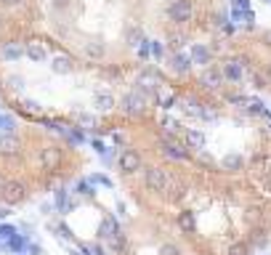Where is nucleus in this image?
<instances>
[{"label":"nucleus","instance_id":"f8f14e48","mask_svg":"<svg viewBox=\"0 0 271 255\" xmlns=\"http://www.w3.org/2000/svg\"><path fill=\"white\" fill-rule=\"evenodd\" d=\"M189 59H191V64H202V67H207V64H210V59H213V53H210V48H207L205 43H194V45H191Z\"/></svg>","mask_w":271,"mask_h":255},{"label":"nucleus","instance_id":"58836bf2","mask_svg":"<svg viewBox=\"0 0 271 255\" xmlns=\"http://www.w3.org/2000/svg\"><path fill=\"white\" fill-rule=\"evenodd\" d=\"M184 112H186V115H191V117H197V112H200V101H197V99H186L184 101Z\"/></svg>","mask_w":271,"mask_h":255},{"label":"nucleus","instance_id":"13d9d810","mask_svg":"<svg viewBox=\"0 0 271 255\" xmlns=\"http://www.w3.org/2000/svg\"><path fill=\"white\" fill-rule=\"evenodd\" d=\"M269 3H271V0H269Z\"/></svg>","mask_w":271,"mask_h":255},{"label":"nucleus","instance_id":"4be33fe9","mask_svg":"<svg viewBox=\"0 0 271 255\" xmlns=\"http://www.w3.org/2000/svg\"><path fill=\"white\" fill-rule=\"evenodd\" d=\"M21 56H24V48L19 43H3V48H0V59L5 61H19Z\"/></svg>","mask_w":271,"mask_h":255},{"label":"nucleus","instance_id":"1a4fd4ad","mask_svg":"<svg viewBox=\"0 0 271 255\" xmlns=\"http://www.w3.org/2000/svg\"><path fill=\"white\" fill-rule=\"evenodd\" d=\"M200 83L205 85L207 90H218V88H223V72L221 69H216V67H207V69H202V75H200Z\"/></svg>","mask_w":271,"mask_h":255},{"label":"nucleus","instance_id":"f03ea898","mask_svg":"<svg viewBox=\"0 0 271 255\" xmlns=\"http://www.w3.org/2000/svg\"><path fill=\"white\" fill-rule=\"evenodd\" d=\"M27 184H21V181H5L3 189H0V200L5 202V205H19V202L27 200Z\"/></svg>","mask_w":271,"mask_h":255},{"label":"nucleus","instance_id":"4d7b16f0","mask_svg":"<svg viewBox=\"0 0 271 255\" xmlns=\"http://www.w3.org/2000/svg\"><path fill=\"white\" fill-rule=\"evenodd\" d=\"M0 250H3V242H0Z\"/></svg>","mask_w":271,"mask_h":255},{"label":"nucleus","instance_id":"aec40b11","mask_svg":"<svg viewBox=\"0 0 271 255\" xmlns=\"http://www.w3.org/2000/svg\"><path fill=\"white\" fill-rule=\"evenodd\" d=\"M93 106H96L99 112H109V109H115V96L106 93V90H96V93H93Z\"/></svg>","mask_w":271,"mask_h":255},{"label":"nucleus","instance_id":"5701e85b","mask_svg":"<svg viewBox=\"0 0 271 255\" xmlns=\"http://www.w3.org/2000/svg\"><path fill=\"white\" fill-rule=\"evenodd\" d=\"M51 69H53L56 75H69V72L75 69V64H72L69 56H53V59H51Z\"/></svg>","mask_w":271,"mask_h":255},{"label":"nucleus","instance_id":"e433bc0d","mask_svg":"<svg viewBox=\"0 0 271 255\" xmlns=\"http://www.w3.org/2000/svg\"><path fill=\"white\" fill-rule=\"evenodd\" d=\"M21 109H24L27 115H32V117H37V115H40V104H37V101H32V99L21 101Z\"/></svg>","mask_w":271,"mask_h":255},{"label":"nucleus","instance_id":"864d4df0","mask_svg":"<svg viewBox=\"0 0 271 255\" xmlns=\"http://www.w3.org/2000/svg\"><path fill=\"white\" fill-rule=\"evenodd\" d=\"M3 184H5V178H3V175H0V189H3Z\"/></svg>","mask_w":271,"mask_h":255},{"label":"nucleus","instance_id":"09e8293b","mask_svg":"<svg viewBox=\"0 0 271 255\" xmlns=\"http://www.w3.org/2000/svg\"><path fill=\"white\" fill-rule=\"evenodd\" d=\"M24 0H0V5H5V8H14V5H21Z\"/></svg>","mask_w":271,"mask_h":255},{"label":"nucleus","instance_id":"bb28decb","mask_svg":"<svg viewBox=\"0 0 271 255\" xmlns=\"http://www.w3.org/2000/svg\"><path fill=\"white\" fill-rule=\"evenodd\" d=\"M75 194H80V197H88V200H93V197H96V186L90 184L88 178H80V181H77V186H75Z\"/></svg>","mask_w":271,"mask_h":255},{"label":"nucleus","instance_id":"6ab92c4d","mask_svg":"<svg viewBox=\"0 0 271 255\" xmlns=\"http://www.w3.org/2000/svg\"><path fill=\"white\" fill-rule=\"evenodd\" d=\"M170 69L176 72V75H186V72L191 69V59L186 53H181V51H176V53L170 56Z\"/></svg>","mask_w":271,"mask_h":255},{"label":"nucleus","instance_id":"c85d7f7f","mask_svg":"<svg viewBox=\"0 0 271 255\" xmlns=\"http://www.w3.org/2000/svg\"><path fill=\"white\" fill-rule=\"evenodd\" d=\"M109 250H112V255H120L125 250V234H122V231H117V234L109 239Z\"/></svg>","mask_w":271,"mask_h":255},{"label":"nucleus","instance_id":"8fccbe9b","mask_svg":"<svg viewBox=\"0 0 271 255\" xmlns=\"http://www.w3.org/2000/svg\"><path fill=\"white\" fill-rule=\"evenodd\" d=\"M255 245L261 247V250H266V247H269V239H266V237H255Z\"/></svg>","mask_w":271,"mask_h":255},{"label":"nucleus","instance_id":"a19ab883","mask_svg":"<svg viewBox=\"0 0 271 255\" xmlns=\"http://www.w3.org/2000/svg\"><path fill=\"white\" fill-rule=\"evenodd\" d=\"M157 255H181L178 245H173V242H165V245H160V253Z\"/></svg>","mask_w":271,"mask_h":255},{"label":"nucleus","instance_id":"20e7f679","mask_svg":"<svg viewBox=\"0 0 271 255\" xmlns=\"http://www.w3.org/2000/svg\"><path fill=\"white\" fill-rule=\"evenodd\" d=\"M168 16H170V21H176V24H186V21H191V16H194V3H191V0H173V3L168 5Z\"/></svg>","mask_w":271,"mask_h":255},{"label":"nucleus","instance_id":"f704fd0d","mask_svg":"<svg viewBox=\"0 0 271 255\" xmlns=\"http://www.w3.org/2000/svg\"><path fill=\"white\" fill-rule=\"evenodd\" d=\"M85 56H90V59H101V56H104V45L101 43H88L85 45Z\"/></svg>","mask_w":271,"mask_h":255},{"label":"nucleus","instance_id":"ea45409f","mask_svg":"<svg viewBox=\"0 0 271 255\" xmlns=\"http://www.w3.org/2000/svg\"><path fill=\"white\" fill-rule=\"evenodd\" d=\"M80 255H104V250H101V245H85V242H83Z\"/></svg>","mask_w":271,"mask_h":255},{"label":"nucleus","instance_id":"39448f33","mask_svg":"<svg viewBox=\"0 0 271 255\" xmlns=\"http://www.w3.org/2000/svg\"><path fill=\"white\" fill-rule=\"evenodd\" d=\"M160 144H162V154H165L168 160H173V162H186L191 157L189 149H186L178 138H162L160 136Z\"/></svg>","mask_w":271,"mask_h":255},{"label":"nucleus","instance_id":"c9c22d12","mask_svg":"<svg viewBox=\"0 0 271 255\" xmlns=\"http://www.w3.org/2000/svg\"><path fill=\"white\" fill-rule=\"evenodd\" d=\"M14 234H19V229H16L14 223H0V242L11 239Z\"/></svg>","mask_w":271,"mask_h":255},{"label":"nucleus","instance_id":"f3484780","mask_svg":"<svg viewBox=\"0 0 271 255\" xmlns=\"http://www.w3.org/2000/svg\"><path fill=\"white\" fill-rule=\"evenodd\" d=\"M27 247H30V237H24V234H14L11 239L3 242V250H8V253H27Z\"/></svg>","mask_w":271,"mask_h":255},{"label":"nucleus","instance_id":"c756f323","mask_svg":"<svg viewBox=\"0 0 271 255\" xmlns=\"http://www.w3.org/2000/svg\"><path fill=\"white\" fill-rule=\"evenodd\" d=\"M194 162H197V165H202V168H210V170H216V168H218V162H216V160H213V157H210V154H207V152H205V149H200V152H197Z\"/></svg>","mask_w":271,"mask_h":255},{"label":"nucleus","instance_id":"603ef678","mask_svg":"<svg viewBox=\"0 0 271 255\" xmlns=\"http://www.w3.org/2000/svg\"><path fill=\"white\" fill-rule=\"evenodd\" d=\"M67 3H69V0H53V8H64Z\"/></svg>","mask_w":271,"mask_h":255},{"label":"nucleus","instance_id":"6e6552de","mask_svg":"<svg viewBox=\"0 0 271 255\" xmlns=\"http://www.w3.org/2000/svg\"><path fill=\"white\" fill-rule=\"evenodd\" d=\"M21 141L16 133H0V157H19Z\"/></svg>","mask_w":271,"mask_h":255},{"label":"nucleus","instance_id":"2eb2a0df","mask_svg":"<svg viewBox=\"0 0 271 255\" xmlns=\"http://www.w3.org/2000/svg\"><path fill=\"white\" fill-rule=\"evenodd\" d=\"M117 231H120V221H117L115 215H106L99 223V239H112Z\"/></svg>","mask_w":271,"mask_h":255},{"label":"nucleus","instance_id":"7c9ffc66","mask_svg":"<svg viewBox=\"0 0 271 255\" xmlns=\"http://www.w3.org/2000/svg\"><path fill=\"white\" fill-rule=\"evenodd\" d=\"M88 181L93 186H106V189H112V186H115V184H112V178H109V175H104V173H90Z\"/></svg>","mask_w":271,"mask_h":255},{"label":"nucleus","instance_id":"9d476101","mask_svg":"<svg viewBox=\"0 0 271 255\" xmlns=\"http://www.w3.org/2000/svg\"><path fill=\"white\" fill-rule=\"evenodd\" d=\"M218 168L226 170V173H239V170L245 168V157H242L239 152H229V154H223V157H221Z\"/></svg>","mask_w":271,"mask_h":255},{"label":"nucleus","instance_id":"72a5a7b5","mask_svg":"<svg viewBox=\"0 0 271 255\" xmlns=\"http://www.w3.org/2000/svg\"><path fill=\"white\" fill-rule=\"evenodd\" d=\"M149 56L154 61H160L162 56H165V45H162L160 40H149Z\"/></svg>","mask_w":271,"mask_h":255},{"label":"nucleus","instance_id":"2f4dec72","mask_svg":"<svg viewBox=\"0 0 271 255\" xmlns=\"http://www.w3.org/2000/svg\"><path fill=\"white\" fill-rule=\"evenodd\" d=\"M144 40H146V37H144V30H141V27H136V30L128 32V45H131V48H138Z\"/></svg>","mask_w":271,"mask_h":255},{"label":"nucleus","instance_id":"412c9836","mask_svg":"<svg viewBox=\"0 0 271 255\" xmlns=\"http://www.w3.org/2000/svg\"><path fill=\"white\" fill-rule=\"evenodd\" d=\"M162 194H168V200H181V197L186 194L184 181H178V178H173V175H168V186H165V191H162Z\"/></svg>","mask_w":271,"mask_h":255},{"label":"nucleus","instance_id":"c03bdc74","mask_svg":"<svg viewBox=\"0 0 271 255\" xmlns=\"http://www.w3.org/2000/svg\"><path fill=\"white\" fill-rule=\"evenodd\" d=\"M234 11H250V0H234Z\"/></svg>","mask_w":271,"mask_h":255},{"label":"nucleus","instance_id":"a18cd8bd","mask_svg":"<svg viewBox=\"0 0 271 255\" xmlns=\"http://www.w3.org/2000/svg\"><path fill=\"white\" fill-rule=\"evenodd\" d=\"M138 56H141V59H144V61L149 59V40H144V43L138 45Z\"/></svg>","mask_w":271,"mask_h":255},{"label":"nucleus","instance_id":"cd10ccee","mask_svg":"<svg viewBox=\"0 0 271 255\" xmlns=\"http://www.w3.org/2000/svg\"><path fill=\"white\" fill-rule=\"evenodd\" d=\"M75 120H77V128H80V130H96V125H99L96 115H85V112H80Z\"/></svg>","mask_w":271,"mask_h":255},{"label":"nucleus","instance_id":"37998d69","mask_svg":"<svg viewBox=\"0 0 271 255\" xmlns=\"http://www.w3.org/2000/svg\"><path fill=\"white\" fill-rule=\"evenodd\" d=\"M56 231H59V237H64V239H72V237H75V234L69 231V226H67V223H59V226H56Z\"/></svg>","mask_w":271,"mask_h":255},{"label":"nucleus","instance_id":"4468645a","mask_svg":"<svg viewBox=\"0 0 271 255\" xmlns=\"http://www.w3.org/2000/svg\"><path fill=\"white\" fill-rule=\"evenodd\" d=\"M24 56L30 61H35V64H43L45 59H48V51L43 48V43H37V40H30L24 45Z\"/></svg>","mask_w":271,"mask_h":255},{"label":"nucleus","instance_id":"6e6d98bb","mask_svg":"<svg viewBox=\"0 0 271 255\" xmlns=\"http://www.w3.org/2000/svg\"><path fill=\"white\" fill-rule=\"evenodd\" d=\"M14 255H27V253H14Z\"/></svg>","mask_w":271,"mask_h":255},{"label":"nucleus","instance_id":"dca6fc26","mask_svg":"<svg viewBox=\"0 0 271 255\" xmlns=\"http://www.w3.org/2000/svg\"><path fill=\"white\" fill-rule=\"evenodd\" d=\"M160 128H162V138H178L184 133V125H181L176 117H162Z\"/></svg>","mask_w":271,"mask_h":255},{"label":"nucleus","instance_id":"4c0bfd02","mask_svg":"<svg viewBox=\"0 0 271 255\" xmlns=\"http://www.w3.org/2000/svg\"><path fill=\"white\" fill-rule=\"evenodd\" d=\"M229 255H250V245H245V242H234V245L229 247Z\"/></svg>","mask_w":271,"mask_h":255},{"label":"nucleus","instance_id":"5fc2aeb1","mask_svg":"<svg viewBox=\"0 0 271 255\" xmlns=\"http://www.w3.org/2000/svg\"><path fill=\"white\" fill-rule=\"evenodd\" d=\"M269 80H271V64H269Z\"/></svg>","mask_w":271,"mask_h":255},{"label":"nucleus","instance_id":"3c124183","mask_svg":"<svg viewBox=\"0 0 271 255\" xmlns=\"http://www.w3.org/2000/svg\"><path fill=\"white\" fill-rule=\"evenodd\" d=\"M184 45H186V37H173V48H184Z\"/></svg>","mask_w":271,"mask_h":255},{"label":"nucleus","instance_id":"b1692460","mask_svg":"<svg viewBox=\"0 0 271 255\" xmlns=\"http://www.w3.org/2000/svg\"><path fill=\"white\" fill-rule=\"evenodd\" d=\"M197 117H200V120H207V122L218 120V106L207 104V101H200V112H197Z\"/></svg>","mask_w":271,"mask_h":255},{"label":"nucleus","instance_id":"0eeeda50","mask_svg":"<svg viewBox=\"0 0 271 255\" xmlns=\"http://www.w3.org/2000/svg\"><path fill=\"white\" fill-rule=\"evenodd\" d=\"M117 168H120L122 175H133L136 170L141 168V154L136 149H125L120 152V157H117Z\"/></svg>","mask_w":271,"mask_h":255},{"label":"nucleus","instance_id":"7ed1b4c3","mask_svg":"<svg viewBox=\"0 0 271 255\" xmlns=\"http://www.w3.org/2000/svg\"><path fill=\"white\" fill-rule=\"evenodd\" d=\"M144 186L154 194H162L168 186V170L165 168H157V165H149L144 170Z\"/></svg>","mask_w":271,"mask_h":255},{"label":"nucleus","instance_id":"9b49d317","mask_svg":"<svg viewBox=\"0 0 271 255\" xmlns=\"http://www.w3.org/2000/svg\"><path fill=\"white\" fill-rule=\"evenodd\" d=\"M221 72H223V80H229V83H242V77H245V64H242V59H231Z\"/></svg>","mask_w":271,"mask_h":255},{"label":"nucleus","instance_id":"a211bd4d","mask_svg":"<svg viewBox=\"0 0 271 255\" xmlns=\"http://www.w3.org/2000/svg\"><path fill=\"white\" fill-rule=\"evenodd\" d=\"M176 223H178V229L184 231V234H194V229H197V218H194L191 210H181L176 215Z\"/></svg>","mask_w":271,"mask_h":255},{"label":"nucleus","instance_id":"de8ad7c7","mask_svg":"<svg viewBox=\"0 0 271 255\" xmlns=\"http://www.w3.org/2000/svg\"><path fill=\"white\" fill-rule=\"evenodd\" d=\"M253 24H255V14L250 8V11H245V27H253Z\"/></svg>","mask_w":271,"mask_h":255},{"label":"nucleus","instance_id":"f257e3e1","mask_svg":"<svg viewBox=\"0 0 271 255\" xmlns=\"http://www.w3.org/2000/svg\"><path fill=\"white\" fill-rule=\"evenodd\" d=\"M61 165H64V149L56 144H48L40 149V168L45 173H59Z\"/></svg>","mask_w":271,"mask_h":255},{"label":"nucleus","instance_id":"473e14b6","mask_svg":"<svg viewBox=\"0 0 271 255\" xmlns=\"http://www.w3.org/2000/svg\"><path fill=\"white\" fill-rule=\"evenodd\" d=\"M14 130H16L14 115H0V133H14Z\"/></svg>","mask_w":271,"mask_h":255},{"label":"nucleus","instance_id":"79ce46f5","mask_svg":"<svg viewBox=\"0 0 271 255\" xmlns=\"http://www.w3.org/2000/svg\"><path fill=\"white\" fill-rule=\"evenodd\" d=\"M90 146H93V152H96V154H104V152H106V146H104V141H99V138H90Z\"/></svg>","mask_w":271,"mask_h":255},{"label":"nucleus","instance_id":"49530a36","mask_svg":"<svg viewBox=\"0 0 271 255\" xmlns=\"http://www.w3.org/2000/svg\"><path fill=\"white\" fill-rule=\"evenodd\" d=\"M8 85L14 90H21V88H24V80H21V77H8Z\"/></svg>","mask_w":271,"mask_h":255},{"label":"nucleus","instance_id":"ddd939ff","mask_svg":"<svg viewBox=\"0 0 271 255\" xmlns=\"http://www.w3.org/2000/svg\"><path fill=\"white\" fill-rule=\"evenodd\" d=\"M184 146H186V149L200 152L202 146H205V133H202V130H197V128L184 130Z\"/></svg>","mask_w":271,"mask_h":255},{"label":"nucleus","instance_id":"a878e982","mask_svg":"<svg viewBox=\"0 0 271 255\" xmlns=\"http://www.w3.org/2000/svg\"><path fill=\"white\" fill-rule=\"evenodd\" d=\"M64 138H67V144H69V146H83V144H85V133H83L80 128H67Z\"/></svg>","mask_w":271,"mask_h":255},{"label":"nucleus","instance_id":"423d86ee","mask_svg":"<svg viewBox=\"0 0 271 255\" xmlns=\"http://www.w3.org/2000/svg\"><path fill=\"white\" fill-rule=\"evenodd\" d=\"M144 106H146V96L136 93V90L125 93V96H122V101H120V109L125 112V115H131V117H138L141 112H144Z\"/></svg>","mask_w":271,"mask_h":255},{"label":"nucleus","instance_id":"393cba45","mask_svg":"<svg viewBox=\"0 0 271 255\" xmlns=\"http://www.w3.org/2000/svg\"><path fill=\"white\" fill-rule=\"evenodd\" d=\"M56 210H59L61 215L69 213V191L61 186V189H56Z\"/></svg>","mask_w":271,"mask_h":255}]
</instances>
